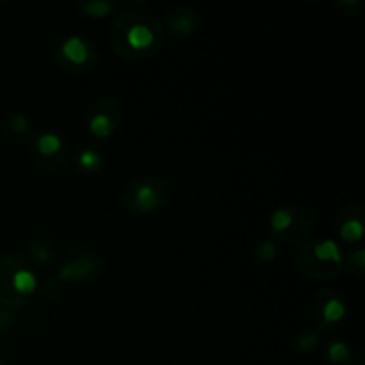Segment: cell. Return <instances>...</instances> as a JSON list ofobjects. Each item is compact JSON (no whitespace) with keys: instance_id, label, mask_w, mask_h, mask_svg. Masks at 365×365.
Wrapping results in <instances>:
<instances>
[{"instance_id":"obj_8","label":"cell","mask_w":365,"mask_h":365,"mask_svg":"<svg viewBox=\"0 0 365 365\" xmlns=\"http://www.w3.org/2000/svg\"><path fill=\"white\" fill-rule=\"evenodd\" d=\"M57 61L68 71H86L96 61V50L91 43L78 34H71L61 43Z\"/></svg>"},{"instance_id":"obj_11","label":"cell","mask_w":365,"mask_h":365,"mask_svg":"<svg viewBox=\"0 0 365 365\" xmlns=\"http://www.w3.org/2000/svg\"><path fill=\"white\" fill-rule=\"evenodd\" d=\"M364 207L360 203H346L342 212L339 214L341 227H339V234L344 241L355 242L360 241L364 235Z\"/></svg>"},{"instance_id":"obj_13","label":"cell","mask_w":365,"mask_h":365,"mask_svg":"<svg viewBox=\"0 0 365 365\" xmlns=\"http://www.w3.org/2000/svg\"><path fill=\"white\" fill-rule=\"evenodd\" d=\"M31 255L32 259L38 264H41V266H50V264H53L57 255L56 241H53L50 235H36L31 241Z\"/></svg>"},{"instance_id":"obj_2","label":"cell","mask_w":365,"mask_h":365,"mask_svg":"<svg viewBox=\"0 0 365 365\" xmlns=\"http://www.w3.org/2000/svg\"><path fill=\"white\" fill-rule=\"evenodd\" d=\"M296 266L312 280H331L341 273L344 257L334 239L309 241L296 252Z\"/></svg>"},{"instance_id":"obj_23","label":"cell","mask_w":365,"mask_h":365,"mask_svg":"<svg viewBox=\"0 0 365 365\" xmlns=\"http://www.w3.org/2000/svg\"><path fill=\"white\" fill-rule=\"evenodd\" d=\"M0 365H7L6 362H4V360H0Z\"/></svg>"},{"instance_id":"obj_10","label":"cell","mask_w":365,"mask_h":365,"mask_svg":"<svg viewBox=\"0 0 365 365\" xmlns=\"http://www.w3.org/2000/svg\"><path fill=\"white\" fill-rule=\"evenodd\" d=\"M314 314H316L317 328L323 330L344 319L346 303L342 296L331 289H321L314 299Z\"/></svg>"},{"instance_id":"obj_1","label":"cell","mask_w":365,"mask_h":365,"mask_svg":"<svg viewBox=\"0 0 365 365\" xmlns=\"http://www.w3.org/2000/svg\"><path fill=\"white\" fill-rule=\"evenodd\" d=\"M164 27L152 11L135 4L121 11L113 21L110 43L123 59L143 61L159 50Z\"/></svg>"},{"instance_id":"obj_20","label":"cell","mask_w":365,"mask_h":365,"mask_svg":"<svg viewBox=\"0 0 365 365\" xmlns=\"http://www.w3.org/2000/svg\"><path fill=\"white\" fill-rule=\"evenodd\" d=\"M348 267H349V273L355 274V277H364V269H365V250L364 248H359V250H355V252L349 253Z\"/></svg>"},{"instance_id":"obj_3","label":"cell","mask_w":365,"mask_h":365,"mask_svg":"<svg viewBox=\"0 0 365 365\" xmlns=\"http://www.w3.org/2000/svg\"><path fill=\"white\" fill-rule=\"evenodd\" d=\"M36 274L31 264L18 255L0 259V303L11 309L27 305L36 291Z\"/></svg>"},{"instance_id":"obj_7","label":"cell","mask_w":365,"mask_h":365,"mask_svg":"<svg viewBox=\"0 0 365 365\" xmlns=\"http://www.w3.org/2000/svg\"><path fill=\"white\" fill-rule=\"evenodd\" d=\"M32 157L36 164L43 171H61V168L66 164L68 153L64 148V141L56 132H41L34 138L32 145Z\"/></svg>"},{"instance_id":"obj_18","label":"cell","mask_w":365,"mask_h":365,"mask_svg":"<svg viewBox=\"0 0 365 365\" xmlns=\"http://www.w3.org/2000/svg\"><path fill=\"white\" fill-rule=\"evenodd\" d=\"M63 291H64L63 282H61L57 277H52L45 282V285H43L39 292H41V298L46 299V302H56V299L61 298Z\"/></svg>"},{"instance_id":"obj_12","label":"cell","mask_w":365,"mask_h":365,"mask_svg":"<svg viewBox=\"0 0 365 365\" xmlns=\"http://www.w3.org/2000/svg\"><path fill=\"white\" fill-rule=\"evenodd\" d=\"M198 24V13L185 4H175L166 13V27L177 36L191 34Z\"/></svg>"},{"instance_id":"obj_19","label":"cell","mask_w":365,"mask_h":365,"mask_svg":"<svg viewBox=\"0 0 365 365\" xmlns=\"http://www.w3.org/2000/svg\"><path fill=\"white\" fill-rule=\"evenodd\" d=\"M6 128L9 134L25 135L31 130V123H29V118L24 116V114H13V116L7 118Z\"/></svg>"},{"instance_id":"obj_5","label":"cell","mask_w":365,"mask_h":365,"mask_svg":"<svg viewBox=\"0 0 365 365\" xmlns=\"http://www.w3.org/2000/svg\"><path fill=\"white\" fill-rule=\"evenodd\" d=\"M103 273V260L96 252L88 248H70L59 266V278L63 284L93 285Z\"/></svg>"},{"instance_id":"obj_21","label":"cell","mask_w":365,"mask_h":365,"mask_svg":"<svg viewBox=\"0 0 365 365\" xmlns=\"http://www.w3.org/2000/svg\"><path fill=\"white\" fill-rule=\"evenodd\" d=\"M277 253L278 246L273 239H266V241L260 242L259 248H257V257H259L260 262H271V260H274Z\"/></svg>"},{"instance_id":"obj_15","label":"cell","mask_w":365,"mask_h":365,"mask_svg":"<svg viewBox=\"0 0 365 365\" xmlns=\"http://www.w3.org/2000/svg\"><path fill=\"white\" fill-rule=\"evenodd\" d=\"M351 356V349L344 341H334L328 346V359L335 365H346Z\"/></svg>"},{"instance_id":"obj_6","label":"cell","mask_w":365,"mask_h":365,"mask_svg":"<svg viewBox=\"0 0 365 365\" xmlns=\"http://www.w3.org/2000/svg\"><path fill=\"white\" fill-rule=\"evenodd\" d=\"M269 225L280 237H305L314 227V214L302 205H284L271 214Z\"/></svg>"},{"instance_id":"obj_17","label":"cell","mask_w":365,"mask_h":365,"mask_svg":"<svg viewBox=\"0 0 365 365\" xmlns=\"http://www.w3.org/2000/svg\"><path fill=\"white\" fill-rule=\"evenodd\" d=\"M77 164L84 171H96L100 168V164H102V155H100L98 150L84 148L78 153Z\"/></svg>"},{"instance_id":"obj_9","label":"cell","mask_w":365,"mask_h":365,"mask_svg":"<svg viewBox=\"0 0 365 365\" xmlns=\"http://www.w3.org/2000/svg\"><path fill=\"white\" fill-rule=\"evenodd\" d=\"M121 121V107L114 98H98L89 107V132L96 138H107Z\"/></svg>"},{"instance_id":"obj_16","label":"cell","mask_w":365,"mask_h":365,"mask_svg":"<svg viewBox=\"0 0 365 365\" xmlns=\"http://www.w3.org/2000/svg\"><path fill=\"white\" fill-rule=\"evenodd\" d=\"M317 344H319V331L317 330H307L299 334L294 341V348L299 353H312L316 351Z\"/></svg>"},{"instance_id":"obj_22","label":"cell","mask_w":365,"mask_h":365,"mask_svg":"<svg viewBox=\"0 0 365 365\" xmlns=\"http://www.w3.org/2000/svg\"><path fill=\"white\" fill-rule=\"evenodd\" d=\"M14 323V317L13 314L7 312V310H0V334L9 330Z\"/></svg>"},{"instance_id":"obj_14","label":"cell","mask_w":365,"mask_h":365,"mask_svg":"<svg viewBox=\"0 0 365 365\" xmlns=\"http://www.w3.org/2000/svg\"><path fill=\"white\" fill-rule=\"evenodd\" d=\"M77 6L78 9H82L89 16L102 18L116 7V2H110V0H88V2H78Z\"/></svg>"},{"instance_id":"obj_4","label":"cell","mask_w":365,"mask_h":365,"mask_svg":"<svg viewBox=\"0 0 365 365\" xmlns=\"http://www.w3.org/2000/svg\"><path fill=\"white\" fill-rule=\"evenodd\" d=\"M168 185L159 177L146 175L134 178L123 191V205L132 214H152L159 210L168 202Z\"/></svg>"}]
</instances>
